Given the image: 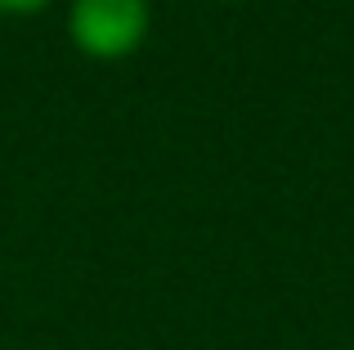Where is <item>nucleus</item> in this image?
Returning <instances> with one entry per match:
<instances>
[{"label":"nucleus","mask_w":354,"mask_h":350,"mask_svg":"<svg viewBox=\"0 0 354 350\" xmlns=\"http://www.w3.org/2000/svg\"><path fill=\"white\" fill-rule=\"evenodd\" d=\"M153 9L148 0H72L68 5V36L86 59L117 63L144 45Z\"/></svg>","instance_id":"1"},{"label":"nucleus","mask_w":354,"mask_h":350,"mask_svg":"<svg viewBox=\"0 0 354 350\" xmlns=\"http://www.w3.org/2000/svg\"><path fill=\"white\" fill-rule=\"evenodd\" d=\"M50 0H0V14H14V18H27V14H41Z\"/></svg>","instance_id":"2"}]
</instances>
